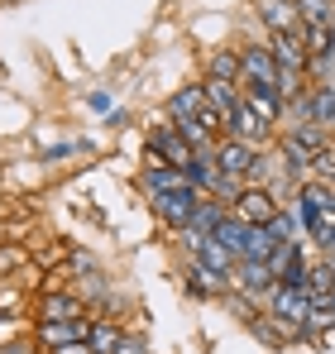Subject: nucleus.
Here are the masks:
<instances>
[{
    "label": "nucleus",
    "instance_id": "obj_1",
    "mask_svg": "<svg viewBox=\"0 0 335 354\" xmlns=\"http://www.w3.org/2000/svg\"><path fill=\"white\" fill-rule=\"evenodd\" d=\"M201 149H192V139L177 129V120H159L149 129V163H172V168H192Z\"/></svg>",
    "mask_w": 335,
    "mask_h": 354
},
{
    "label": "nucleus",
    "instance_id": "obj_2",
    "mask_svg": "<svg viewBox=\"0 0 335 354\" xmlns=\"http://www.w3.org/2000/svg\"><path fill=\"white\" fill-rule=\"evenodd\" d=\"M206 192H197V187H182V192H159V196H149L154 201V211H159V221H163L168 230H177V235H187L192 230V216H197V201H201Z\"/></svg>",
    "mask_w": 335,
    "mask_h": 354
},
{
    "label": "nucleus",
    "instance_id": "obj_3",
    "mask_svg": "<svg viewBox=\"0 0 335 354\" xmlns=\"http://www.w3.org/2000/svg\"><path fill=\"white\" fill-rule=\"evenodd\" d=\"M230 211L244 221V225H273V216H278V196H273V187H259V182H244V192L230 201Z\"/></svg>",
    "mask_w": 335,
    "mask_h": 354
},
{
    "label": "nucleus",
    "instance_id": "obj_4",
    "mask_svg": "<svg viewBox=\"0 0 335 354\" xmlns=\"http://www.w3.org/2000/svg\"><path fill=\"white\" fill-rule=\"evenodd\" d=\"M259 144H249V139H239V134H221V144H216V163H221L225 177H239V182H249L254 173V163H259Z\"/></svg>",
    "mask_w": 335,
    "mask_h": 354
},
{
    "label": "nucleus",
    "instance_id": "obj_5",
    "mask_svg": "<svg viewBox=\"0 0 335 354\" xmlns=\"http://www.w3.org/2000/svg\"><path fill=\"white\" fill-rule=\"evenodd\" d=\"M264 311L278 316V321H287V326H302L307 311H311V292H307V288H292V283H273L269 297H264Z\"/></svg>",
    "mask_w": 335,
    "mask_h": 354
},
{
    "label": "nucleus",
    "instance_id": "obj_6",
    "mask_svg": "<svg viewBox=\"0 0 335 354\" xmlns=\"http://www.w3.org/2000/svg\"><path fill=\"white\" fill-rule=\"evenodd\" d=\"M239 62H244V82H269L278 86L282 82V67L269 48V39H254V44H239Z\"/></svg>",
    "mask_w": 335,
    "mask_h": 354
},
{
    "label": "nucleus",
    "instance_id": "obj_7",
    "mask_svg": "<svg viewBox=\"0 0 335 354\" xmlns=\"http://www.w3.org/2000/svg\"><path fill=\"white\" fill-rule=\"evenodd\" d=\"M244 106H249L259 120H269L273 129L287 120V101H282L278 86H269V82H244Z\"/></svg>",
    "mask_w": 335,
    "mask_h": 354
},
{
    "label": "nucleus",
    "instance_id": "obj_8",
    "mask_svg": "<svg viewBox=\"0 0 335 354\" xmlns=\"http://www.w3.org/2000/svg\"><path fill=\"white\" fill-rule=\"evenodd\" d=\"M307 273H311V263H307L302 239H282V249L273 254V278L292 283V288H307Z\"/></svg>",
    "mask_w": 335,
    "mask_h": 354
},
{
    "label": "nucleus",
    "instance_id": "obj_9",
    "mask_svg": "<svg viewBox=\"0 0 335 354\" xmlns=\"http://www.w3.org/2000/svg\"><path fill=\"white\" fill-rule=\"evenodd\" d=\"M278 278H273V263L269 259H235V288L249 297H269V288H273Z\"/></svg>",
    "mask_w": 335,
    "mask_h": 354
},
{
    "label": "nucleus",
    "instance_id": "obj_10",
    "mask_svg": "<svg viewBox=\"0 0 335 354\" xmlns=\"http://www.w3.org/2000/svg\"><path fill=\"white\" fill-rule=\"evenodd\" d=\"M87 335H91V321H87V316H77V321H39V326H34V340H39L44 350L87 340Z\"/></svg>",
    "mask_w": 335,
    "mask_h": 354
},
{
    "label": "nucleus",
    "instance_id": "obj_11",
    "mask_svg": "<svg viewBox=\"0 0 335 354\" xmlns=\"http://www.w3.org/2000/svg\"><path fill=\"white\" fill-rule=\"evenodd\" d=\"M269 48H273L282 72H302V77L311 72V53H307L302 34H269Z\"/></svg>",
    "mask_w": 335,
    "mask_h": 354
},
{
    "label": "nucleus",
    "instance_id": "obj_12",
    "mask_svg": "<svg viewBox=\"0 0 335 354\" xmlns=\"http://www.w3.org/2000/svg\"><path fill=\"white\" fill-rule=\"evenodd\" d=\"M201 111H211L201 82H187V86H177V91L168 96V120H197Z\"/></svg>",
    "mask_w": 335,
    "mask_h": 354
},
{
    "label": "nucleus",
    "instance_id": "obj_13",
    "mask_svg": "<svg viewBox=\"0 0 335 354\" xmlns=\"http://www.w3.org/2000/svg\"><path fill=\"white\" fill-rule=\"evenodd\" d=\"M87 316V297L82 292H44L39 297V321H77Z\"/></svg>",
    "mask_w": 335,
    "mask_h": 354
},
{
    "label": "nucleus",
    "instance_id": "obj_14",
    "mask_svg": "<svg viewBox=\"0 0 335 354\" xmlns=\"http://www.w3.org/2000/svg\"><path fill=\"white\" fill-rule=\"evenodd\" d=\"M259 19L269 24V34H297L302 29L297 0H259Z\"/></svg>",
    "mask_w": 335,
    "mask_h": 354
},
{
    "label": "nucleus",
    "instance_id": "obj_15",
    "mask_svg": "<svg viewBox=\"0 0 335 354\" xmlns=\"http://www.w3.org/2000/svg\"><path fill=\"white\" fill-rule=\"evenodd\" d=\"M201 86H206L211 111H221V115H235V111L244 106V86H239V82H225V77H201Z\"/></svg>",
    "mask_w": 335,
    "mask_h": 354
},
{
    "label": "nucleus",
    "instance_id": "obj_16",
    "mask_svg": "<svg viewBox=\"0 0 335 354\" xmlns=\"http://www.w3.org/2000/svg\"><path fill=\"white\" fill-rule=\"evenodd\" d=\"M307 120H316L321 129L335 134V82H316L307 86Z\"/></svg>",
    "mask_w": 335,
    "mask_h": 354
},
{
    "label": "nucleus",
    "instance_id": "obj_17",
    "mask_svg": "<svg viewBox=\"0 0 335 354\" xmlns=\"http://www.w3.org/2000/svg\"><path fill=\"white\" fill-rule=\"evenodd\" d=\"M182 187H192L187 168H172V163H149V173H144V192H149V196H159V192H182Z\"/></svg>",
    "mask_w": 335,
    "mask_h": 354
},
{
    "label": "nucleus",
    "instance_id": "obj_18",
    "mask_svg": "<svg viewBox=\"0 0 335 354\" xmlns=\"http://www.w3.org/2000/svg\"><path fill=\"white\" fill-rule=\"evenodd\" d=\"M211 239H216L221 249H230L235 259H244V249H249V225H244V221H239L235 211H225V216H221V225L211 230Z\"/></svg>",
    "mask_w": 335,
    "mask_h": 354
},
{
    "label": "nucleus",
    "instance_id": "obj_19",
    "mask_svg": "<svg viewBox=\"0 0 335 354\" xmlns=\"http://www.w3.org/2000/svg\"><path fill=\"white\" fill-rule=\"evenodd\" d=\"M206 77H225V82H239V86H244L239 48H211V58H206Z\"/></svg>",
    "mask_w": 335,
    "mask_h": 354
},
{
    "label": "nucleus",
    "instance_id": "obj_20",
    "mask_svg": "<svg viewBox=\"0 0 335 354\" xmlns=\"http://www.w3.org/2000/svg\"><path fill=\"white\" fill-rule=\"evenodd\" d=\"M225 211H230L225 201H216V196H201V201H197V216H192V230H187V235H211V230L221 225Z\"/></svg>",
    "mask_w": 335,
    "mask_h": 354
},
{
    "label": "nucleus",
    "instance_id": "obj_21",
    "mask_svg": "<svg viewBox=\"0 0 335 354\" xmlns=\"http://www.w3.org/2000/svg\"><path fill=\"white\" fill-rule=\"evenodd\" d=\"M120 340H125V330L115 326L111 316H106V321H91V335H87V345H91L96 354H115V345H120Z\"/></svg>",
    "mask_w": 335,
    "mask_h": 354
},
{
    "label": "nucleus",
    "instance_id": "obj_22",
    "mask_svg": "<svg viewBox=\"0 0 335 354\" xmlns=\"http://www.w3.org/2000/svg\"><path fill=\"white\" fill-rule=\"evenodd\" d=\"M302 24H335V0H297Z\"/></svg>",
    "mask_w": 335,
    "mask_h": 354
},
{
    "label": "nucleus",
    "instance_id": "obj_23",
    "mask_svg": "<svg viewBox=\"0 0 335 354\" xmlns=\"http://www.w3.org/2000/svg\"><path fill=\"white\" fill-rule=\"evenodd\" d=\"M307 292H335V263L321 259L311 273H307Z\"/></svg>",
    "mask_w": 335,
    "mask_h": 354
},
{
    "label": "nucleus",
    "instance_id": "obj_24",
    "mask_svg": "<svg viewBox=\"0 0 335 354\" xmlns=\"http://www.w3.org/2000/svg\"><path fill=\"white\" fill-rule=\"evenodd\" d=\"M29 263V254L19 249V244H10V249H0V278H10V273H19Z\"/></svg>",
    "mask_w": 335,
    "mask_h": 354
},
{
    "label": "nucleus",
    "instance_id": "obj_25",
    "mask_svg": "<svg viewBox=\"0 0 335 354\" xmlns=\"http://www.w3.org/2000/svg\"><path fill=\"white\" fill-rule=\"evenodd\" d=\"M44 345L34 340V335H10V340H0V354H39Z\"/></svg>",
    "mask_w": 335,
    "mask_h": 354
},
{
    "label": "nucleus",
    "instance_id": "obj_26",
    "mask_svg": "<svg viewBox=\"0 0 335 354\" xmlns=\"http://www.w3.org/2000/svg\"><path fill=\"white\" fill-rule=\"evenodd\" d=\"M273 230H278L282 239H297V230H302V221H297V211H278V216H273Z\"/></svg>",
    "mask_w": 335,
    "mask_h": 354
},
{
    "label": "nucleus",
    "instance_id": "obj_27",
    "mask_svg": "<svg viewBox=\"0 0 335 354\" xmlns=\"http://www.w3.org/2000/svg\"><path fill=\"white\" fill-rule=\"evenodd\" d=\"M115 354H149V340H144V335H125V340L115 345Z\"/></svg>",
    "mask_w": 335,
    "mask_h": 354
},
{
    "label": "nucleus",
    "instance_id": "obj_28",
    "mask_svg": "<svg viewBox=\"0 0 335 354\" xmlns=\"http://www.w3.org/2000/svg\"><path fill=\"white\" fill-rule=\"evenodd\" d=\"M48 354H96L87 340H72V345H57V350H48Z\"/></svg>",
    "mask_w": 335,
    "mask_h": 354
},
{
    "label": "nucleus",
    "instance_id": "obj_29",
    "mask_svg": "<svg viewBox=\"0 0 335 354\" xmlns=\"http://www.w3.org/2000/svg\"><path fill=\"white\" fill-rule=\"evenodd\" d=\"M91 111H111V96L106 91H91Z\"/></svg>",
    "mask_w": 335,
    "mask_h": 354
},
{
    "label": "nucleus",
    "instance_id": "obj_30",
    "mask_svg": "<svg viewBox=\"0 0 335 354\" xmlns=\"http://www.w3.org/2000/svg\"><path fill=\"white\" fill-rule=\"evenodd\" d=\"M0 326H5V306H0Z\"/></svg>",
    "mask_w": 335,
    "mask_h": 354
},
{
    "label": "nucleus",
    "instance_id": "obj_31",
    "mask_svg": "<svg viewBox=\"0 0 335 354\" xmlns=\"http://www.w3.org/2000/svg\"><path fill=\"white\" fill-rule=\"evenodd\" d=\"M326 297H331V306H335V292H326Z\"/></svg>",
    "mask_w": 335,
    "mask_h": 354
},
{
    "label": "nucleus",
    "instance_id": "obj_32",
    "mask_svg": "<svg viewBox=\"0 0 335 354\" xmlns=\"http://www.w3.org/2000/svg\"><path fill=\"white\" fill-rule=\"evenodd\" d=\"M331 149H335V144H331Z\"/></svg>",
    "mask_w": 335,
    "mask_h": 354
}]
</instances>
